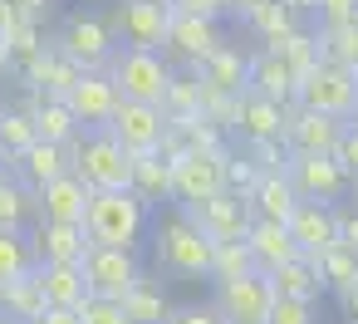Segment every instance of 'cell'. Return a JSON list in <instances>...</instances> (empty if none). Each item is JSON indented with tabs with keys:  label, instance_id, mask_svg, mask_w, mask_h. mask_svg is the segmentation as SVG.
<instances>
[{
	"label": "cell",
	"instance_id": "6da1fadb",
	"mask_svg": "<svg viewBox=\"0 0 358 324\" xmlns=\"http://www.w3.org/2000/svg\"><path fill=\"white\" fill-rule=\"evenodd\" d=\"M148 226H152V206L138 192H94L89 206H84V231H89L94 246L138 251Z\"/></svg>",
	"mask_w": 358,
	"mask_h": 324
},
{
	"label": "cell",
	"instance_id": "7a4b0ae2",
	"mask_svg": "<svg viewBox=\"0 0 358 324\" xmlns=\"http://www.w3.org/2000/svg\"><path fill=\"white\" fill-rule=\"evenodd\" d=\"M69 148V172L89 187V192H128V177H133V157L103 133V128H94V133H79L74 143H64Z\"/></svg>",
	"mask_w": 358,
	"mask_h": 324
},
{
	"label": "cell",
	"instance_id": "3957f363",
	"mask_svg": "<svg viewBox=\"0 0 358 324\" xmlns=\"http://www.w3.org/2000/svg\"><path fill=\"white\" fill-rule=\"evenodd\" d=\"M103 74L113 79L118 99H133V104H152V108H162L167 84H172L177 69H172L167 55H157V50H113V59H108Z\"/></svg>",
	"mask_w": 358,
	"mask_h": 324
},
{
	"label": "cell",
	"instance_id": "277c9868",
	"mask_svg": "<svg viewBox=\"0 0 358 324\" xmlns=\"http://www.w3.org/2000/svg\"><path fill=\"white\" fill-rule=\"evenodd\" d=\"M55 50H59L74 69H84V74H103L108 59H113V50H118V40H113V30H108L103 15H94V10H74V15L59 25Z\"/></svg>",
	"mask_w": 358,
	"mask_h": 324
},
{
	"label": "cell",
	"instance_id": "5b68a950",
	"mask_svg": "<svg viewBox=\"0 0 358 324\" xmlns=\"http://www.w3.org/2000/svg\"><path fill=\"white\" fill-rule=\"evenodd\" d=\"M211 241L182 216V211H172V216H162V226H157V265L162 270H172V275H182V280H211Z\"/></svg>",
	"mask_w": 358,
	"mask_h": 324
},
{
	"label": "cell",
	"instance_id": "8992f818",
	"mask_svg": "<svg viewBox=\"0 0 358 324\" xmlns=\"http://www.w3.org/2000/svg\"><path fill=\"white\" fill-rule=\"evenodd\" d=\"M294 104L309 108V113H329V118L348 123V118H353V104H358V74L343 69V64L319 59V64L294 84Z\"/></svg>",
	"mask_w": 358,
	"mask_h": 324
},
{
	"label": "cell",
	"instance_id": "52a82bcc",
	"mask_svg": "<svg viewBox=\"0 0 358 324\" xmlns=\"http://www.w3.org/2000/svg\"><path fill=\"white\" fill-rule=\"evenodd\" d=\"M285 177L299 192V202H324L334 206L338 197H348V172L338 167L334 153H289L285 157Z\"/></svg>",
	"mask_w": 358,
	"mask_h": 324
},
{
	"label": "cell",
	"instance_id": "ba28073f",
	"mask_svg": "<svg viewBox=\"0 0 358 324\" xmlns=\"http://www.w3.org/2000/svg\"><path fill=\"white\" fill-rule=\"evenodd\" d=\"M182 216H187L211 246H221V241H245V231H250V221H255V211H250V202H245L241 192H216V197H206V202H196V206H182Z\"/></svg>",
	"mask_w": 358,
	"mask_h": 324
},
{
	"label": "cell",
	"instance_id": "9c48e42d",
	"mask_svg": "<svg viewBox=\"0 0 358 324\" xmlns=\"http://www.w3.org/2000/svg\"><path fill=\"white\" fill-rule=\"evenodd\" d=\"M103 133H108L128 157H138V153H157V148H162V133H167V113H162V108H152V104L118 99L113 118L103 123Z\"/></svg>",
	"mask_w": 358,
	"mask_h": 324
},
{
	"label": "cell",
	"instance_id": "30bf717a",
	"mask_svg": "<svg viewBox=\"0 0 358 324\" xmlns=\"http://www.w3.org/2000/svg\"><path fill=\"white\" fill-rule=\"evenodd\" d=\"M103 20H108L113 40H123V50H157V55H162L172 10H167V6H143V0H118Z\"/></svg>",
	"mask_w": 358,
	"mask_h": 324
},
{
	"label": "cell",
	"instance_id": "8fae6325",
	"mask_svg": "<svg viewBox=\"0 0 358 324\" xmlns=\"http://www.w3.org/2000/svg\"><path fill=\"white\" fill-rule=\"evenodd\" d=\"M226 192V148L221 153H182L172 157V197L182 206H196L206 197Z\"/></svg>",
	"mask_w": 358,
	"mask_h": 324
},
{
	"label": "cell",
	"instance_id": "7c38bea8",
	"mask_svg": "<svg viewBox=\"0 0 358 324\" xmlns=\"http://www.w3.org/2000/svg\"><path fill=\"white\" fill-rule=\"evenodd\" d=\"M79 265H84L89 295H99V300H123L133 290V280L143 275L138 251H113V246H89V255Z\"/></svg>",
	"mask_w": 358,
	"mask_h": 324
},
{
	"label": "cell",
	"instance_id": "4fadbf2b",
	"mask_svg": "<svg viewBox=\"0 0 358 324\" xmlns=\"http://www.w3.org/2000/svg\"><path fill=\"white\" fill-rule=\"evenodd\" d=\"M270 304H275V290H270V275H260V270L216 285V309L226 324H265Z\"/></svg>",
	"mask_w": 358,
	"mask_h": 324
},
{
	"label": "cell",
	"instance_id": "5bb4252c",
	"mask_svg": "<svg viewBox=\"0 0 358 324\" xmlns=\"http://www.w3.org/2000/svg\"><path fill=\"white\" fill-rule=\"evenodd\" d=\"M216 45H226V40H221V20H201V15H177V10H172L167 40H162V55H167V59H182L187 69H196Z\"/></svg>",
	"mask_w": 358,
	"mask_h": 324
},
{
	"label": "cell",
	"instance_id": "9a60e30c",
	"mask_svg": "<svg viewBox=\"0 0 358 324\" xmlns=\"http://www.w3.org/2000/svg\"><path fill=\"white\" fill-rule=\"evenodd\" d=\"M30 246L40 265H79L89 255V231L84 221H35L30 226Z\"/></svg>",
	"mask_w": 358,
	"mask_h": 324
},
{
	"label": "cell",
	"instance_id": "2e32d148",
	"mask_svg": "<svg viewBox=\"0 0 358 324\" xmlns=\"http://www.w3.org/2000/svg\"><path fill=\"white\" fill-rule=\"evenodd\" d=\"M64 104H69L74 123H79L84 133H94V128H103V123L113 118V108H118V89H113L108 74H79L74 89L64 94Z\"/></svg>",
	"mask_w": 358,
	"mask_h": 324
},
{
	"label": "cell",
	"instance_id": "e0dca14e",
	"mask_svg": "<svg viewBox=\"0 0 358 324\" xmlns=\"http://www.w3.org/2000/svg\"><path fill=\"white\" fill-rule=\"evenodd\" d=\"M6 172L20 182V187H30V192H40L45 182H55V177H64L69 172V148H59V143H45V138H35L25 153H15L10 162H6Z\"/></svg>",
	"mask_w": 358,
	"mask_h": 324
},
{
	"label": "cell",
	"instance_id": "ac0fdd59",
	"mask_svg": "<svg viewBox=\"0 0 358 324\" xmlns=\"http://www.w3.org/2000/svg\"><path fill=\"white\" fill-rule=\"evenodd\" d=\"M79 74H84V69H74L55 45H45L30 64H20V69H15V79H20L30 94H45V99H64V94L74 89V79H79Z\"/></svg>",
	"mask_w": 358,
	"mask_h": 324
},
{
	"label": "cell",
	"instance_id": "d6986e66",
	"mask_svg": "<svg viewBox=\"0 0 358 324\" xmlns=\"http://www.w3.org/2000/svg\"><path fill=\"white\" fill-rule=\"evenodd\" d=\"M338 133H343L338 118H329V113H309V108L294 104L280 143H285L289 153H334V148H338Z\"/></svg>",
	"mask_w": 358,
	"mask_h": 324
},
{
	"label": "cell",
	"instance_id": "ffe728a7",
	"mask_svg": "<svg viewBox=\"0 0 358 324\" xmlns=\"http://www.w3.org/2000/svg\"><path fill=\"white\" fill-rule=\"evenodd\" d=\"M245 246H250V260H255V270H260V275H270V270H280L285 260H294V255H299V246H294L289 226H285V221H265V216H255V221H250Z\"/></svg>",
	"mask_w": 358,
	"mask_h": 324
},
{
	"label": "cell",
	"instance_id": "44dd1931",
	"mask_svg": "<svg viewBox=\"0 0 358 324\" xmlns=\"http://www.w3.org/2000/svg\"><path fill=\"white\" fill-rule=\"evenodd\" d=\"M89 197H94V192H89L74 172H64V177H55V182H45V187L35 192V211H40V221H84Z\"/></svg>",
	"mask_w": 358,
	"mask_h": 324
},
{
	"label": "cell",
	"instance_id": "7402d4cb",
	"mask_svg": "<svg viewBox=\"0 0 358 324\" xmlns=\"http://www.w3.org/2000/svg\"><path fill=\"white\" fill-rule=\"evenodd\" d=\"M192 74H196L206 89H216V94H245V89H250V59H245L241 50H231V45H216Z\"/></svg>",
	"mask_w": 358,
	"mask_h": 324
},
{
	"label": "cell",
	"instance_id": "603a6c76",
	"mask_svg": "<svg viewBox=\"0 0 358 324\" xmlns=\"http://www.w3.org/2000/svg\"><path fill=\"white\" fill-rule=\"evenodd\" d=\"M285 226H289L299 255H319L334 246V206H324V202H299Z\"/></svg>",
	"mask_w": 358,
	"mask_h": 324
},
{
	"label": "cell",
	"instance_id": "cb8c5ba5",
	"mask_svg": "<svg viewBox=\"0 0 358 324\" xmlns=\"http://www.w3.org/2000/svg\"><path fill=\"white\" fill-rule=\"evenodd\" d=\"M20 108L35 118V133H40L45 143H59V148H64V143H74V138L84 133V128L74 123V113H69L64 99H45V94H30V89H25Z\"/></svg>",
	"mask_w": 358,
	"mask_h": 324
},
{
	"label": "cell",
	"instance_id": "d4e9b609",
	"mask_svg": "<svg viewBox=\"0 0 358 324\" xmlns=\"http://www.w3.org/2000/svg\"><path fill=\"white\" fill-rule=\"evenodd\" d=\"M35 285H40V300L45 304H59V309H79L89 300V280H84V265H35L30 270Z\"/></svg>",
	"mask_w": 358,
	"mask_h": 324
},
{
	"label": "cell",
	"instance_id": "484cf974",
	"mask_svg": "<svg viewBox=\"0 0 358 324\" xmlns=\"http://www.w3.org/2000/svg\"><path fill=\"white\" fill-rule=\"evenodd\" d=\"M289 108L294 104H270L260 94H241V118H236V133L241 138H285V123H289Z\"/></svg>",
	"mask_w": 358,
	"mask_h": 324
},
{
	"label": "cell",
	"instance_id": "4316f807",
	"mask_svg": "<svg viewBox=\"0 0 358 324\" xmlns=\"http://www.w3.org/2000/svg\"><path fill=\"white\" fill-rule=\"evenodd\" d=\"M245 202H250V211H255V216H265V221H289V211L299 206V192L289 187V177H285V172H260Z\"/></svg>",
	"mask_w": 358,
	"mask_h": 324
},
{
	"label": "cell",
	"instance_id": "83f0119b",
	"mask_svg": "<svg viewBox=\"0 0 358 324\" xmlns=\"http://www.w3.org/2000/svg\"><path fill=\"white\" fill-rule=\"evenodd\" d=\"M294 74L285 69V59L275 55V50H265V55H255L250 59V94H260V99H270V104H294Z\"/></svg>",
	"mask_w": 358,
	"mask_h": 324
},
{
	"label": "cell",
	"instance_id": "f1b7e54d",
	"mask_svg": "<svg viewBox=\"0 0 358 324\" xmlns=\"http://www.w3.org/2000/svg\"><path fill=\"white\" fill-rule=\"evenodd\" d=\"M128 192H138L148 206H157V202H172V162H167L162 153H138V157H133Z\"/></svg>",
	"mask_w": 358,
	"mask_h": 324
},
{
	"label": "cell",
	"instance_id": "f546056e",
	"mask_svg": "<svg viewBox=\"0 0 358 324\" xmlns=\"http://www.w3.org/2000/svg\"><path fill=\"white\" fill-rule=\"evenodd\" d=\"M270 290L275 295H285V300H319L324 295V280H319V265H314V255H294V260H285L280 270H270Z\"/></svg>",
	"mask_w": 358,
	"mask_h": 324
},
{
	"label": "cell",
	"instance_id": "4dcf8cb0",
	"mask_svg": "<svg viewBox=\"0 0 358 324\" xmlns=\"http://www.w3.org/2000/svg\"><path fill=\"white\" fill-rule=\"evenodd\" d=\"M314 40H319V59L358 74V15L353 20H319Z\"/></svg>",
	"mask_w": 358,
	"mask_h": 324
},
{
	"label": "cell",
	"instance_id": "1f68e13d",
	"mask_svg": "<svg viewBox=\"0 0 358 324\" xmlns=\"http://www.w3.org/2000/svg\"><path fill=\"white\" fill-rule=\"evenodd\" d=\"M118 304H123L128 324H167V314H172V304H167L162 285H152L148 275H138V280H133V290H128Z\"/></svg>",
	"mask_w": 358,
	"mask_h": 324
},
{
	"label": "cell",
	"instance_id": "d6a6232c",
	"mask_svg": "<svg viewBox=\"0 0 358 324\" xmlns=\"http://www.w3.org/2000/svg\"><path fill=\"white\" fill-rule=\"evenodd\" d=\"M245 25L255 30V40H265V50H275L285 35L299 30V10L285 6V0H265V6H255V10L245 15Z\"/></svg>",
	"mask_w": 358,
	"mask_h": 324
},
{
	"label": "cell",
	"instance_id": "836d02e7",
	"mask_svg": "<svg viewBox=\"0 0 358 324\" xmlns=\"http://www.w3.org/2000/svg\"><path fill=\"white\" fill-rule=\"evenodd\" d=\"M40 221V211H35V192L30 187H20L10 172L0 177V231H30Z\"/></svg>",
	"mask_w": 358,
	"mask_h": 324
},
{
	"label": "cell",
	"instance_id": "e575fe53",
	"mask_svg": "<svg viewBox=\"0 0 358 324\" xmlns=\"http://www.w3.org/2000/svg\"><path fill=\"white\" fill-rule=\"evenodd\" d=\"M0 314L15 319V324H35V319L45 314V300H40L35 275H20V280H6V285H0Z\"/></svg>",
	"mask_w": 358,
	"mask_h": 324
},
{
	"label": "cell",
	"instance_id": "d590c367",
	"mask_svg": "<svg viewBox=\"0 0 358 324\" xmlns=\"http://www.w3.org/2000/svg\"><path fill=\"white\" fill-rule=\"evenodd\" d=\"M314 265H319L324 290H334V295H348V290L358 285V255H353V251H343V246L319 251V255H314Z\"/></svg>",
	"mask_w": 358,
	"mask_h": 324
},
{
	"label": "cell",
	"instance_id": "8d00e7d4",
	"mask_svg": "<svg viewBox=\"0 0 358 324\" xmlns=\"http://www.w3.org/2000/svg\"><path fill=\"white\" fill-rule=\"evenodd\" d=\"M40 260H35V246H30V231H0V285L6 280H20L30 275Z\"/></svg>",
	"mask_w": 358,
	"mask_h": 324
},
{
	"label": "cell",
	"instance_id": "74e56055",
	"mask_svg": "<svg viewBox=\"0 0 358 324\" xmlns=\"http://www.w3.org/2000/svg\"><path fill=\"white\" fill-rule=\"evenodd\" d=\"M40 133H35V118L15 104V108H0V157H15V153H25L30 143H35Z\"/></svg>",
	"mask_w": 358,
	"mask_h": 324
},
{
	"label": "cell",
	"instance_id": "f35d334b",
	"mask_svg": "<svg viewBox=\"0 0 358 324\" xmlns=\"http://www.w3.org/2000/svg\"><path fill=\"white\" fill-rule=\"evenodd\" d=\"M275 55L285 59V69H289L294 79H304V74L319 64V40H314V30H304V25H299L294 35H285V40L275 45Z\"/></svg>",
	"mask_w": 358,
	"mask_h": 324
},
{
	"label": "cell",
	"instance_id": "ab89813d",
	"mask_svg": "<svg viewBox=\"0 0 358 324\" xmlns=\"http://www.w3.org/2000/svg\"><path fill=\"white\" fill-rule=\"evenodd\" d=\"M167 123L177 128V138H182L187 153H221V148H226V133H221L211 118H201V113H192V118H167Z\"/></svg>",
	"mask_w": 358,
	"mask_h": 324
},
{
	"label": "cell",
	"instance_id": "60d3db41",
	"mask_svg": "<svg viewBox=\"0 0 358 324\" xmlns=\"http://www.w3.org/2000/svg\"><path fill=\"white\" fill-rule=\"evenodd\" d=\"M45 20H20L6 40H0V45H6V59H10V74L20 69V64H30L40 50H45V30H40Z\"/></svg>",
	"mask_w": 358,
	"mask_h": 324
},
{
	"label": "cell",
	"instance_id": "b9f144b4",
	"mask_svg": "<svg viewBox=\"0 0 358 324\" xmlns=\"http://www.w3.org/2000/svg\"><path fill=\"white\" fill-rule=\"evenodd\" d=\"M255 270V260H250V246L245 241H221L216 251H211V280L221 285V280H241V275H250Z\"/></svg>",
	"mask_w": 358,
	"mask_h": 324
},
{
	"label": "cell",
	"instance_id": "7bdbcfd3",
	"mask_svg": "<svg viewBox=\"0 0 358 324\" xmlns=\"http://www.w3.org/2000/svg\"><path fill=\"white\" fill-rule=\"evenodd\" d=\"M162 113H167V118H192V113H201V84H196V74H172L167 99H162Z\"/></svg>",
	"mask_w": 358,
	"mask_h": 324
},
{
	"label": "cell",
	"instance_id": "ee69618b",
	"mask_svg": "<svg viewBox=\"0 0 358 324\" xmlns=\"http://www.w3.org/2000/svg\"><path fill=\"white\" fill-rule=\"evenodd\" d=\"M245 148V162L255 167V172H285V157H289V148L280 143V138H241Z\"/></svg>",
	"mask_w": 358,
	"mask_h": 324
},
{
	"label": "cell",
	"instance_id": "f6af8a7d",
	"mask_svg": "<svg viewBox=\"0 0 358 324\" xmlns=\"http://www.w3.org/2000/svg\"><path fill=\"white\" fill-rule=\"evenodd\" d=\"M79 324H128V314H123L118 300H99V295H89V300L79 304Z\"/></svg>",
	"mask_w": 358,
	"mask_h": 324
},
{
	"label": "cell",
	"instance_id": "bcb514c9",
	"mask_svg": "<svg viewBox=\"0 0 358 324\" xmlns=\"http://www.w3.org/2000/svg\"><path fill=\"white\" fill-rule=\"evenodd\" d=\"M265 324H314V304H309V300H285V295H275Z\"/></svg>",
	"mask_w": 358,
	"mask_h": 324
},
{
	"label": "cell",
	"instance_id": "7dc6e473",
	"mask_svg": "<svg viewBox=\"0 0 358 324\" xmlns=\"http://www.w3.org/2000/svg\"><path fill=\"white\" fill-rule=\"evenodd\" d=\"M334 246H343V251L358 255V206L353 202L348 206H334Z\"/></svg>",
	"mask_w": 358,
	"mask_h": 324
},
{
	"label": "cell",
	"instance_id": "c3c4849f",
	"mask_svg": "<svg viewBox=\"0 0 358 324\" xmlns=\"http://www.w3.org/2000/svg\"><path fill=\"white\" fill-rule=\"evenodd\" d=\"M167 10L201 15V20H221V15H231V0H167Z\"/></svg>",
	"mask_w": 358,
	"mask_h": 324
},
{
	"label": "cell",
	"instance_id": "681fc988",
	"mask_svg": "<svg viewBox=\"0 0 358 324\" xmlns=\"http://www.w3.org/2000/svg\"><path fill=\"white\" fill-rule=\"evenodd\" d=\"M334 157H338V167L348 172V182L358 177V123H343V133H338V148H334Z\"/></svg>",
	"mask_w": 358,
	"mask_h": 324
},
{
	"label": "cell",
	"instance_id": "f907efd6",
	"mask_svg": "<svg viewBox=\"0 0 358 324\" xmlns=\"http://www.w3.org/2000/svg\"><path fill=\"white\" fill-rule=\"evenodd\" d=\"M167 324H226L216 304H177L167 314Z\"/></svg>",
	"mask_w": 358,
	"mask_h": 324
},
{
	"label": "cell",
	"instance_id": "816d5d0a",
	"mask_svg": "<svg viewBox=\"0 0 358 324\" xmlns=\"http://www.w3.org/2000/svg\"><path fill=\"white\" fill-rule=\"evenodd\" d=\"M314 15L319 20H353L358 15V0H314Z\"/></svg>",
	"mask_w": 358,
	"mask_h": 324
},
{
	"label": "cell",
	"instance_id": "f5cc1de1",
	"mask_svg": "<svg viewBox=\"0 0 358 324\" xmlns=\"http://www.w3.org/2000/svg\"><path fill=\"white\" fill-rule=\"evenodd\" d=\"M35 324H79V309H59V304H45V314Z\"/></svg>",
	"mask_w": 358,
	"mask_h": 324
},
{
	"label": "cell",
	"instance_id": "db71d44e",
	"mask_svg": "<svg viewBox=\"0 0 358 324\" xmlns=\"http://www.w3.org/2000/svg\"><path fill=\"white\" fill-rule=\"evenodd\" d=\"M10 6H15L25 20H45V15H50V0H10Z\"/></svg>",
	"mask_w": 358,
	"mask_h": 324
},
{
	"label": "cell",
	"instance_id": "11a10c76",
	"mask_svg": "<svg viewBox=\"0 0 358 324\" xmlns=\"http://www.w3.org/2000/svg\"><path fill=\"white\" fill-rule=\"evenodd\" d=\"M20 20H25V15H20V10L10 6V0H0V40H6V35H10V30H15Z\"/></svg>",
	"mask_w": 358,
	"mask_h": 324
},
{
	"label": "cell",
	"instance_id": "9f6ffc18",
	"mask_svg": "<svg viewBox=\"0 0 358 324\" xmlns=\"http://www.w3.org/2000/svg\"><path fill=\"white\" fill-rule=\"evenodd\" d=\"M343 314H348V324H358V285L343 295Z\"/></svg>",
	"mask_w": 358,
	"mask_h": 324
},
{
	"label": "cell",
	"instance_id": "6f0895ef",
	"mask_svg": "<svg viewBox=\"0 0 358 324\" xmlns=\"http://www.w3.org/2000/svg\"><path fill=\"white\" fill-rule=\"evenodd\" d=\"M255 6H265V0H231V15H250Z\"/></svg>",
	"mask_w": 358,
	"mask_h": 324
},
{
	"label": "cell",
	"instance_id": "680465c9",
	"mask_svg": "<svg viewBox=\"0 0 358 324\" xmlns=\"http://www.w3.org/2000/svg\"><path fill=\"white\" fill-rule=\"evenodd\" d=\"M285 6H294L299 15H314V0H285Z\"/></svg>",
	"mask_w": 358,
	"mask_h": 324
},
{
	"label": "cell",
	"instance_id": "91938a15",
	"mask_svg": "<svg viewBox=\"0 0 358 324\" xmlns=\"http://www.w3.org/2000/svg\"><path fill=\"white\" fill-rule=\"evenodd\" d=\"M348 197H353V206H358V177H353V182H348Z\"/></svg>",
	"mask_w": 358,
	"mask_h": 324
},
{
	"label": "cell",
	"instance_id": "94428289",
	"mask_svg": "<svg viewBox=\"0 0 358 324\" xmlns=\"http://www.w3.org/2000/svg\"><path fill=\"white\" fill-rule=\"evenodd\" d=\"M143 6H167V0H143Z\"/></svg>",
	"mask_w": 358,
	"mask_h": 324
},
{
	"label": "cell",
	"instance_id": "6125c7cd",
	"mask_svg": "<svg viewBox=\"0 0 358 324\" xmlns=\"http://www.w3.org/2000/svg\"><path fill=\"white\" fill-rule=\"evenodd\" d=\"M348 123H358V104H353V118H348Z\"/></svg>",
	"mask_w": 358,
	"mask_h": 324
},
{
	"label": "cell",
	"instance_id": "be15d7a7",
	"mask_svg": "<svg viewBox=\"0 0 358 324\" xmlns=\"http://www.w3.org/2000/svg\"><path fill=\"white\" fill-rule=\"evenodd\" d=\"M0 177H6V157H0Z\"/></svg>",
	"mask_w": 358,
	"mask_h": 324
},
{
	"label": "cell",
	"instance_id": "e7e4bbea",
	"mask_svg": "<svg viewBox=\"0 0 358 324\" xmlns=\"http://www.w3.org/2000/svg\"><path fill=\"white\" fill-rule=\"evenodd\" d=\"M0 324H15V319H6V314H0Z\"/></svg>",
	"mask_w": 358,
	"mask_h": 324
},
{
	"label": "cell",
	"instance_id": "03108f58",
	"mask_svg": "<svg viewBox=\"0 0 358 324\" xmlns=\"http://www.w3.org/2000/svg\"><path fill=\"white\" fill-rule=\"evenodd\" d=\"M89 6H99V0H89Z\"/></svg>",
	"mask_w": 358,
	"mask_h": 324
},
{
	"label": "cell",
	"instance_id": "003e7915",
	"mask_svg": "<svg viewBox=\"0 0 358 324\" xmlns=\"http://www.w3.org/2000/svg\"><path fill=\"white\" fill-rule=\"evenodd\" d=\"M0 108H6V104H0Z\"/></svg>",
	"mask_w": 358,
	"mask_h": 324
}]
</instances>
